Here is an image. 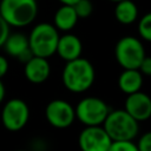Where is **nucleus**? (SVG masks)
Returning <instances> with one entry per match:
<instances>
[{
	"instance_id": "obj_4",
	"label": "nucleus",
	"mask_w": 151,
	"mask_h": 151,
	"mask_svg": "<svg viewBox=\"0 0 151 151\" xmlns=\"http://www.w3.org/2000/svg\"><path fill=\"white\" fill-rule=\"evenodd\" d=\"M59 34L55 26L42 22L37 25L29 37H28V47L33 55L48 58L55 53Z\"/></svg>"
},
{
	"instance_id": "obj_24",
	"label": "nucleus",
	"mask_w": 151,
	"mask_h": 151,
	"mask_svg": "<svg viewBox=\"0 0 151 151\" xmlns=\"http://www.w3.org/2000/svg\"><path fill=\"white\" fill-rule=\"evenodd\" d=\"M4 97H5V86H4V84L0 79V104L4 100Z\"/></svg>"
},
{
	"instance_id": "obj_25",
	"label": "nucleus",
	"mask_w": 151,
	"mask_h": 151,
	"mask_svg": "<svg viewBox=\"0 0 151 151\" xmlns=\"http://www.w3.org/2000/svg\"><path fill=\"white\" fill-rule=\"evenodd\" d=\"M59 1H60L63 5H71V6H72V5H74L78 0H59Z\"/></svg>"
},
{
	"instance_id": "obj_13",
	"label": "nucleus",
	"mask_w": 151,
	"mask_h": 151,
	"mask_svg": "<svg viewBox=\"0 0 151 151\" xmlns=\"http://www.w3.org/2000/svg\"><path fill=\"white\" fill-rule=\"evenodd\" d=\"M81 41L77 35L65 34L63 37H59L55 52L61 59H64L65 61H70L76 58H79L81 54Z\"/></svg>"
},
{
	"instance_id": "obj_20",
	"label": "nucleus",
	"mask_w": 151,
	"mask_h": 151,
	"mask_svg": "<svg viewBox=\"0 0 151 151\" xmlns=\"http://www.w3.org/2000/svg\"><path fill=\"white\" fill-rule=\"evenodd\" d=\"M137 149L138 151H150L151 149V133L150 132H146L140 137Z\"/></svg>"
},
{
	"instance_id": "obj_9",
	"label": "nucleus",
	"mask_w": 151,
	"mask_h": 151,
	"mask_svg": "<svg viewBox=\"0 0 151 151\" xmlns=\"http://www.w3.org/2000/svg\"><path fill=\"white\" fill-rule=\"evenodd\" d=\"M45 116L47 122L57 129L68 127L72 125L76 118L74 109L72 105L63 99H54L50 101L46 106Z\"/></svg>"
},
{
	"instance_id": "obj_12",
	"label": "nucleus",
	"mask_w": 151,
	"mask_h": 151,
	"mask_svg": "<svg viewBox=\"0 0 151 151\" xmlns=\"http://www.w3.org/2000/svg\"><path fill=\"white\" fill-rule=\"evenodd\" d=\"M2 46H5V50L8 54L17 57L24 63H26L31 57H33L28 47V38L21 33L8 34Z\"/></svg>"
},
{
	"instance_id": "obj_17",
	"label": "nucleus",
	"mask_w": 151,
	"mask_h": 151,
	"mask_svg": "<svg viewBox=\"0 0 151 151\" xmlns=\"http://www.w3.org/2000/svg\"><path fill=\"white\" fill-rule=\"evenodd\" d=\"M138 33L144 40L146 41L151 40V14L150 13L145 14L140 19L138 24Z\"/></svg>"
},
{
	"instance_id": "obj_14",
	"label": "nucleus",
	"mask_w": 151,
	"mask_h": 151,
	"mask_svg": "<svg viewBox=\"0 0 151 151\" xmlns=\"http://www.w3.org/2000/svg\"><path fill=\"white\" fill-rule=\"evenodd\" d=\"M143 85V76L138 68H124L118 78V87L126 94L137 92Z\"/></svg>"
},
{
	"instance_id": "obj_16",
	"label": "nucleus",
	"mask_w": 151,
	"mask_h": 151,
	"mask_svg": "<svg viewBox=\"0 0 151 151\" xmlns=\"http://www.w3.org/2000/svg\"><path fill=\"white\" fill-rule=\"evenodd\" d=\"M116 8H114V15L116 19L124 25L132 24L138 15V9L134 2L131 0H120L116 2Z\"/></svg>"
},
{
	"instance_id": "obj_1",
	"label": "nucleus",
	"mask_w": 151,
	"mask_h": 151,
	"mask_svg": "<svg viewBox=\"0 0 151 151\" xmlns=\"http://www.w3.org/2000/svg\"><path fill=\"white\" fill-rule=\"evenodd\" d=\"M61 78L64 86L68 91L76 93L85 92L94 81V68L87 59L79 57L67 61Z\"/></svg>"
},
{
	"instance_id": "obj_3",
	"label": "nucleus",
	"mask_w": 151,
	"mask_h": 151,
	"mask_svg": "<svg viewBox=\"0 0 151 151\" xmlns=\"http://www.w3.org/2000/svg\"><path fill=\"white\" fill-rule=\"evenodd\" d=\"M103 124L112 140H132L138 133V122L125 110L109 112Z\"/></svg>"
},
{
	"instance_id": "obj_6",
	"label": "nucleus",
	"mask_w": 151,
	"mask_h": 151,
	"mask_svg": "<svg viewBox=\"0 0 151 151\" xmlns=\"http://www.w3.org/2000/svg\"><path fill=\"white\" fill-rule=\"evenodd\" d=\"M110 112L106 103L96 97H86L81 99L76 110V117L85 126L90 125H101Z\"/></svg>"
},
{
	"instance_id": "obj_10",
	"label": "nucleus",
	"mask_w": 151,
	"mask_h": 151,
	"mask_svg": "<svg viewBox=\"0 0 151 151\" xmlns=\"http://www.w3.org/2000/svg\"><path fill=\"white\" fill-rule=\"evenodd\" d=\"M125 111L137 122L146 120L151 116V99L140 91L130 93L125 100Z\"/></svg>"
},
{
	"instance_id": "obj_15",
	"label": "nucleus",
	"mask_w": 151,
	"mask_h": 151,
	"mask_svg": "<svg viewBox=\"0 0 151 151\" xmlns=\"http://www.w3.org/2000/svg\"><path fill=\"white\" fill-rule=\"evenodd\" d=\"M78 15L71 5H63L54 14V26L60 31H71L77 21Z\"/></svg>"
},
{
	"instance_id": "obj_7",
	"label": "nucleus",
	"mask_w": 151,
	"mask_h": 151,
	"mask_svg": "<svg viewBox=\"0 0 151 151\" xmlns=\"http://www.w3.org/2000/svg\"><path fill=\"white\" fill-rule=\"evenodd\" d=\"M29 110L27 104L18 98L8 100L1 112V120L4 126L9 131L21 130L28 122Z\"/></svg>"
},
{
	"instance_id": "obj_2",
	"label": "nucleus",
	"mask_w": 151,
	"mask_h": 151,
	"mask_svg": "<svg viewBox=\"0 0 151 151\" xmlns=\"http://www.w3.org/2000/svg\"><path fill=\"white\" fill-rule=\"evenodd\" d=\"M37 14V0H1L0 2V15L9 26H27L35 19Z\"/></svg>"
},
{
	"instance_id": "obj_5",
	"label": "nucleus",
	"mask_w": 151,
	"mask_h": 151,
	"mask_svg": "<svg viewBox=\"0 0 151 151\" xmlns=\"http://www.w3.org/2000/svg\"><path fill=\"white\" fill-rule=\"evenodd\" d=\"M114 54L118 64L123 68H138L146 55L140 40L133 37L122 38L116 45Z\"/></svg>"
},
{
	"instance_id": "obj_8",
	"label": "nucleus",
	"mask_w": 151,
	"mask_h": 151,
	"mask_svg": "<svg viewBox=\"0 0 151 151\" xmlns=\"http://www.w3.org/2000/svg\"><path fill=\"white\" fill-rule=\"evenodd\" d=\"M78 143L83 151H109L112 139L101 125H90L80 132Z\"/></svg>"
},
{
	"instance_id": "obj_21",
	"label": "nucleus",
	"mask_w": 151,
	"mask_h": 151,
	"mask_svg": "<svg viewBox=\"0 0 151 151\" xmlns=\"http://www.w3.org/2000/svg\"><path fill=\"white\" fill-rule=\"evenodd\" d=\"M9 34V25L4 20V18L0 15V47L4 45L6 38Z\"/></svg>"
},
{
	"instance_id": "obj_23",
	"label": "nucleus",
	"mask_w": 151,
	"mask_h": 151,
	"mask_svg": "<svg viewBox=\"0 0 151 151\" xmlns=\"http://www.w3.org/2000/svg\"><path fill=\"white\" fill-rule=\"evenodd\" d=\"M7 71H8V61L5 57L0 55V79L7 73Z\"/></svg>"
},
{
	"instance_id": "obj_22",
	"label": "nucleus",
	"mask_w": 151,
	"mask_h": 151,
	"mask_svg": "<svg viewBox=\"0 0 151 151\" xmlns=\"http://www.w3.org/2000/svg\"><path fill=\"white\" fill-rule=\"evenodd\" d=\"M138 70L144 76H150L151 74V59H150V57H146V55L144 57V59L142 60Z\"/></svg>"
},
{
	"instance_id": "obj_26",
	"label": "nucleus",
	"mask_w": 151,
	"mask_h": 151,
	"mask_svg": "<svg viewBox=\"0 0 151 151\" xmlns=\"http://www.w3.org/2000/svg\"><path fill=\"white\" fill-rule=\"evenodd\" d=\"M110 1H112V2H118V1H120V0H110Z\"/></svg>"
},
{
	"instance_id": "obj_18",
	"label": "nucleus",
	"mask_w": 151,
	"mask_h": 151,
	"mask_svg": "<svg viewBox=\"0 0 151 151\" xmlns=\"http://www.w3.org/2000/svg\"><path fill=\"white\" fill-rule=\"evenodd\" d=\"M78 18H87L93 9V5L90 0H78L74 5H72Z\"/></svg>"
},
{
	"instance_id": "obj_19",
	"label": "nucleus",
	"mask_w": 151,
	"mask_h": 151,
	"mask_svg": "<svg viewBox=\"0 0 151 151\" xmlns=\"http://www.w3.org/2000/svg\"><path fill=\"white\" fill-rule=\"evenodd\" d=\"M109 151H138L132 140H112Z\"/></svg>"
},
{
	"instance_id": "obj_11",
	"label": "nucleus",
	"mask_w": 151,
	"mask_h": 151,
	"mask_svg": "<svg viewBox=\"0 0 151 151\" xmlns=\"http://www.w3.org/2000/svg\"><path fill=\"white\" fill-rule=\"evenodd\" d=\"M50 72H51V67L47 61V58L33 55L25 63L24 73L26 79L29 80L31 83L34 84L44 83L50 77Z\"/></svg>"
}]
</instances>
